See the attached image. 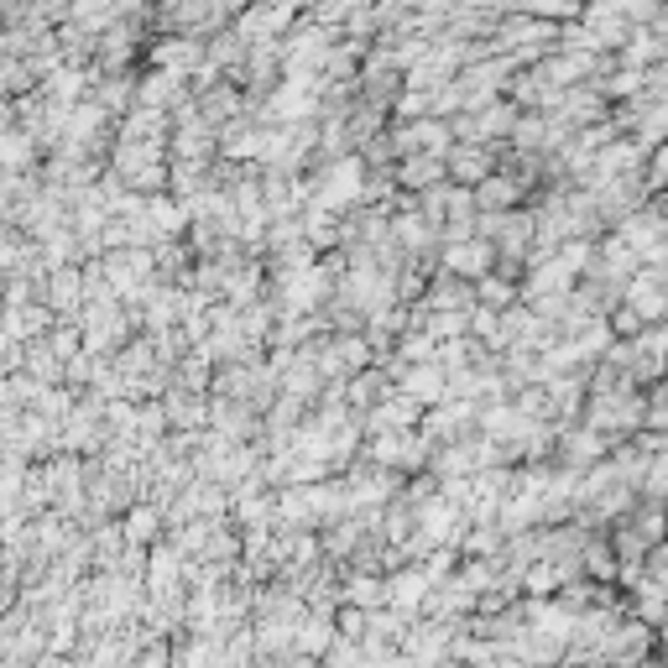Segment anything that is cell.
Masks as SVG:
<instances>
[{"mask_svg": "<svg viewBox=\"0 0 668 668\" xmlns=\"http://www.w3.org/2000/svg\"><path fill=\"white\" fill-rule=\"evenodd\" d=\"M653 183H658V189H664V183H668V146H664V152H658V157H653Z\"/></svg>", "mask_w": 668, "mask_h": 668, "instance_id": "obj_1", "label": "cell"}, {"mask_svg": "<svg viewBox=\"0 0 668 668\" xmlns=\"http://www.w3.org/2000/svg\"><path fill=\"white\" fill-rule=\"evenodd\" d=\"M632 668H668V664H664V658H637Z\"/></svg>", "mask_w": 668, "mask_h": 668, "instance_id": "obj_2", "label": "cell"}]
</instances>
